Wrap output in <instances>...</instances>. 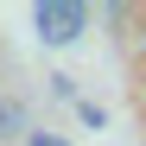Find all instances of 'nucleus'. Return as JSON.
<instances>
[{
  "label": "nucleus",
  "mask_w": 146,
  "mask_h": 146,
  "mask_svg": "<svg viewBox=\"0 0 146 146\" xmlns=\"http://www.w3.org/2000/svg\"><path fill=\"white\" fill-rule=\"evenodd\" d=\"M26 146H70L64 133H26Z\"/></svg>",
  "instance_id": "obj_4"
},
{
  "label": "nucleus",
  "mask_w": 146,
  "mask_h": 146,
  "mask_svg": "<svg viewBox=\"0 0 146 146\" xmlns=\"http://www.w3.org/2000/svg\"><path fill=\"white\" fill-rule=\"evenodd\" d=\"M76 114H83V127H102V121H108V114H102V102H76Z\"/></svg>",
  "instance_id": "obj_3"
},
{
  "label": "nucleus",
  "mask_w": 146,
  "mask_h": 146,
  "mask_svg": "<svg viewBox=\"0 0 146 146\" xmlns=\"http://www.w3.org/2000/svg\"><path fill=\"white\" fill-rule=\"evenodd\" d=\"M83 7L76 0H38L32 7V26H38V38L44 44H70V38H83Z\"/></svg>",
  "instance_id": "obj_1"
},
{
  "label": "nucleus",
  "mask_w": 146,
  "mask_h": 146,
  "mask_svg": "<svg viewBox=\"0 0 146 146\" xmlns=\"http://www.w3.org/2000/svg\"><path fill=\"white\" fill-rule=\"evenodd\" d=\"M13 133H26V108H19V102H0V140H13Z\"/></svg>",
  "instance_id": "obj_2"
}]
</instances>
